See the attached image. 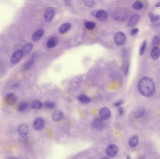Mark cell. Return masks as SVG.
<instances>
[{"instance_id": "cell-25", "label": "cell", "mask_w": 160, "mask_h": 159, "mask_svg": "<svg viewBox=\"0 0 160 159\" xmlns=\"http://www.w3.org/2000/svg\"><path fill=\"white\" fill-rule=\"evenodd\" d=\"M149 18L150 19L151 22L152 23L157 22L160 19V16H159L155 15L152 13L149 14Z\"/></svg>"}, {"instance_id": "cell-3", "label": "cell", "mask_w": 160, "mask_h": 159, "mask_svg": "<svg viewBox=\"0 0 160 159\" xmlns=\"http://www.w3.org/2000/svg\"><path fill=\"white\" fill-rule=\"evenodd\" d=\"M114 41L117 45L121 46L125 43L126 41V37L124 33L118 32L116 33L114 37Z\"/></svg>"}, {"instance_id": "cell-24", "label": "cell", "mask_w": 160, "mask_h": 159, "mask_svg": "<svg viewBox=\"0 0 160 159\" xmlns=\"http://www.w3.org/2000/svg\"><path fill=\"white\" fill-rule=\"evenodd\" d=\"M28 107V103L23 102H22L19 104V107H18V110H19V111L23 112V111H25L26 110Z\"/></svg>"}, {"instance_id": "cell-22", "label": "cell", "mask_w": 160, "mask_h": 159, "mask_svg": "<svg viewBox=\"0 0 160 159\" xmlns=\"http://www.w3.org/2000/svg\"><path fill=\"white\" fill-rule=\"evenodd\" d=\"M78 99L80 101L84 104H87L91 101V99L88 96L84 94H82L81 95L79 96Z\"/></svg>"}, {"instance_id": "cell-10", "label": "cell", "mask_w": 160, "mask_h": 159, "mask_svg": "<svg viewBox=\"0 0 160 159\" xmlns=\"http://www.w3.org/2000/svg\"><path fill=\"white\" fill-rule=\"evenodd\" d=\"M45 125V121L42 118H38L33 123V127L36 130H41L43 129Z\"/></svg>"}, {"instance_id": "cell-41", "label": "cell", "mask_w": 160, "mask_h": 159, "mask_svg": "<svg viewBox=\"0 0 160 159\" xmlns=\"http://www.w3.org/2000/svg\"><path fill=\"white\" fill-rule=\"evenodd\" d=\"M10 159H15V158H10Z\"/></svg>"}, {"instance_id": "cell-37", "label": "cell", "mask_w": 160, "mask_h": 159, "mask_svg": "<svg viewBox=\"0 0 160 159\" xmlns=\"http://www.w3.org/2000/svg\"><path fill=\"white\" fill-rule=\"evenodd\" d=\"M138 159H145V157L144 156H139L138 158Z\"/></svg>"}, {"instance_id": "cell-9", "label": "cell", "mask_w": 160, "mask_h": 159, "mask_svg": "<svg viewBox=\"0 0 160 159\" xmlns=\"http://www.w3.org/2000/svg\"><path fill=\"white\" fill-rule=\"evenodd\" d=\"M92 125L95 129L98 130H102L104 128V122L101 119L98 118L93 120L92 122Z\"/></svg>"}, {"instance_id": "cell-4", "label": "cell", "mask_w": 160, "mask_h": 159, "mask_svg": "<svg viewBox=\"0 0 160 159\" xmlns=\"http://www.w3.org/2000/svg\"><path fill=\"white\" fill-rule=\"evenodd\" d=\"M23 53L21 50H16L13 54L11 58V62L12 64H16L19 62L23 56Z\"/></svg>"}, {"instance_id": "cell-33", "label": "cell", "mask_w": 160, "mask_h": 159, "mask_svg": "<svg viewBox=\"0 0 160 159\" xmlns=\"http://www.w3.org/2000/svg\"><path fill=\"white\" fill-rule=\"evenodd\" d=\"M84 3L85 6L88 7H92L94 6L95 3L92 1H84Z\"/></svg>"}, {"instance_id": "cell-29", "label": "cell", "mask_w": 160, "mask_h": 159, "mask_svg": "<svg viewBox=\"0 0 160 159\" xmlns=\"http://www.w3.org/2000/svg\"><path fill=\"white\" fill-rule=\"evenodd\" d=\"M160 43V38L159 36H155L153 37L152 41V44L155 46L158 45Z\"/></svg>"}, {"instance_id": "cell-31", "label": "cell", "mask_w": 160, "mask_h": 159, "mask_svg": "<svg viewBox=\"0 0 160 159\" xmlns=\"http://www.w3.org/2000/svg\"><path fill=\"white\" fill-rule=\"evenodd\" d=\"M42 55V53L41 52V50H38L36 52H35L32 56V59L33 60L36 59L38 58L41 56Z\"/></svg>"}, {"instance_id": "cell-40", "label": "cell", "mask_w": 160, "mask_h": 159, "mask_svg": "<svg viewBox=\"0 0 160 159\" xmlns=\"http://www.w3.org/2000/svg\"><path fill=\"white\" fill-rule=\"evenodd\" d=\"M126 159H131V158L129 156H127V157H126Z\"/></svg>"}, {"instance_id": "cell-35", "label": "cell", "mask_w": 160, "mask_h": 159, "mask_svg": "<svg viewBox=\"0 0 160 159\" xmlns=\"http://www.w3.org/2000/svg\"><path fill=\"white\" fill-rule=\"evenodd\" d=\"M118 111L120 115H123L124 113V109L122 107H119L118 108Z\"/></svg>"}, {"instance_id": "cell-8", "label": "cell", "mask_w": 160, "mask_h": 159, "mask_svg": "<svg viewBox=\"0 0 160 159\" xmlns=\"http://www.w3.org/2000/svg\"><path fill=\"white\" fill-rule=\"evenodd\" d=\"M100 117L102 120H107L111 117V111L107 107H103L99 111Z\"/></svg>"}, {"instance_id": "cell-15", "label": "cell", "mask_w": 160, "mask_h": 159, "mask_svg": "<svg viewBox=\"0 0 160 159\" xmlns=\"http://www.w3.org/2000/svg\"><path fill=\"white\" fill-rule=\"evenodd\" d=\"M152 58L154 60H157L160 58V49L157 46H155L152 50L151 52Z\"/></svg>"}, {"instance_id": "cell-32", "label": "cell", "mask_w": 160, "mask_h": 159, "mask_svg": "<svg viewBox=\"0 0 160 159\" xmlns=\"http://www.w3.org/2000/svg\"><path fill=\"white\" fill-rule=\"evenodd\" d=\"M34 60H33L32 59L31 60H29L28 62H27L25 64V66L24 67L25 69H29L32 67V65H33V63H34Z\"/></svg>"}, {"instance_id": "cell-5", "label": "cell", "mask_w": 160, "mask_h": 159, "mask_svg": "<svg viewBox=\"0 0 160 159\" xmlns=\"http://www.w3.org/2000/svg\"><path fill=\"white\" fill-rule=\"evenodd\" d=\"M29 130V127L27 123L21 124L18 128V132L20 136L24 137L27 135Z\"/></svg>"}, {"instance_id": "cell-16", "label": "cell", "mask_w": 160, "mask_h": 159, "mask_svg": "<svg viewBox=\"0 0 160 159\" xmlns=\"http://www.w3.org/2000/svg\"><path fill=\"white\" fill-rule=\"evenodd\" d=\"M64 117V113L60 110H56L54 111L52 115V119L55 121H59L62 120Z\"/></svg>"}, {"instance_id": "cell-11", "label": "cell", "mask_w": 160, "mask_h": 159, "mask_svg": "<svg viewBox=\"0 0 160 159\" xmlns=\"http://www.w3.org/2000/svg\"><path fill=\"white\" fill-rule=\"evenodd\" d=\"M95 16L99 21H105L107 19L108 14L104 10H99L96 11Z\"/></svg>"}, {"instance_id": "cell-13", "label": "cell", "mask_w": 160, "mask_h": 159, "mask_svg": "<svg viewBox=\"0 0 160 159\" xmlns=\"http://www.w3.org/2000/svg\"><path fill=\"white\" fill-rule=\"evenodd\" d=\"M5 101L7 104H9L10 105H12L16 103V98L15 94L13 93H9L5 97Z\"/></svg>"}, {"instance_id": "cell-17", "label": "cell", "mask_w": 160, "mask_h": 159, "mask_svg": "<svg viewBox=\"0 0 160 159\" xmlns=\"http://www.w3.org/2000/svg\"><path fill=\"white\" fill-rule=\"evenodd\" d=\"M58 41L59 40L57 37H53L48 40L47 46L49 48H54L57 45Z\"/></svg>"}, {"instance_id": "cell-23", "label": "cell", "mask_w": 160, "mask_h": 159, "mask_svg": "<svg viewBox=\"0 0 160 159\" xmlns=\"http://www.w3.org/2000/svg\"><path fill=\"white\" fill-rule=\"evenodd\" d=\"M42 105H43L40 101H36L32 102L31 107L32 109L34 110H38L41 108Z\"/></svg>"}, {"instance_id": "cell-30", "label": "cell", "mask_w": 160, "mask_h": 159, "mask_svg": "<svg viewBox=\"0 0 160 159\" xmlns=\"http://www.w3.org/2000/svg\"><path fill=\"white\" fill-rule=\"evenodd\" d=\"M56 105L55 103L52 102L47 101L45 103V107L48 109H53L55 108Z\"/></svg>"}, {"instance_id": "cell-6", "label": "cell", "mask_w": 160, "mask_h": 159, "mask_svg": "<svg viewBox=\"0 0 160 159\" xmlns=\"http://www.w3.org/2000/svg\"><path fill=\"white\" fill-rule=\"evenodd\" d=\"M119 149L115 145H111L108 147L106 149V154L110 157H114L118 153Z\"/></svg>"}, {"instance_id": "cell-21", "label": "cell", "mask_w": 160, "mask_h": 159, "mask_svg": "<svg viewBox=\"0 0 160 159\" xmlns=\"http://www.w3.org/2000/svg\"><path fill=\"white\" fill-rule=\"evenodd\" d=\"M145 111L144 108L143 107H140L136 110L135 113V116L137 119L141 118L143 115H144Z\"/></svg>"}, {"instance_id": "cell-38", "label": "cell", "mask_w": 160, "mask_h": 159, "mask_svg": "<svg viewBox=\"0 0 160 159\" xmlns=\"http://www.w3.org/2000/svg\"><path fill=\"white\" fill-rule=\"evenodd\" d=\"M160 7V1L158 2L155 5V7Z\"/></svg>"}, {"instance_id": "cell-19", "label": "cell", "mask_w": 160, "mask_h": 159, "mask_svg": "<svg viewBox=\"0 0 160 159\" xmlns=\"http://www.w3.org/2000/svg\"><path fill=\"white\" fill-rule=\"evenodd\" d=\"M71 25L69 23H64L62 25L59 29V31L61 34H64L68 31H69L71 29Z\"/></svg>"}, {"instance_id": "cell-1", "label": "cell", "mask_w": 160, "mask_h": 159, "mask_svg": "<svg viewBox=\"0 0 160 159\" xmlns=\"http://www.w3.org/2000/svg\"><path fill=\"white\" fill-rule=\"evenodd\" d=\"M138 90L139 93L143 96L151 97L155 92V84L150 78L145 77L140 80L138 86Z\"/></svg>"}, {"instance_id": "cell-12", "label": "cell", "mask_w": 160, "mask_h": 159, "mask_svg": "<svg viewBox=\"0 0 160 159\" xmlns=\"http://www.w3.org/2000/svg\"><path fill=\"white\" fill-rule=\"evenodd\" d=\"M139 19H140V17H139V15L138 14H135V15H133L129 20L127 25L129 27L135 26L139 22Z\"/></svg>"}, {"instance_id": "cell-36", "label": "cell", "mask_w": 160, "mask_h": 159, "mask_svg": "<svg viewBox=\"0 0 160 159\" xmlns=\"http://www.w3.org/2000/svg\"><path fill=\"white\" fill-rule=\"evenodd\" d=\"M123 104V102L122 101H119L117 102V103H115L114 105L116 107H119L120 105Z\"/></svg>"}, {"instance_id": "cell-2", "label": "cell", "mask_w": 160, "mask_h": 159, "mask_svg": "<svg viewBox=\"0 0 160 159\" xmlns=\"http://www.w3.org/2000/svg\"><path fill=\"white\" fill-rule=\"evenodd\" d=\"M129 10L125 7H118L113 13V16L117 21L123 22L129 18Z\"/></svg>"}, {"instance_id": "cell-39", "label": "cell", "mask_w": 160, "mask_h": 159, "mask_svg": "<svg viewBox=\"0 0 160 159\" xmlns=\"http://www.w3.org/2000/svg\"><path fill=\"white\" fill-rule=\"evenodd\" d=\"M101 159H110L109 158H108V157H104V158H102Z\"/></svg>"}, {"instance_id": "cell-34", "label": "cell", "mask_w": 160, "mask_h": 159, "mask_svg": "<svg viewBox=\"0 0 160 159\" xmlns=\"http://www.w3.org/2000/svg\"><path fill=\"white\" fill-rule=\"evenodd\" d=\"M139 31V30L138 28H135L131 30V35L133 36H135V35H136L138 34V33Z\"/></svg>"}, {"instance_id": "cell-7", "label": "cell", "mask_w": 160, "mask_h": 159, "mask_svg": "<svg viewBox=\"0 0 160 159\" xmlns=\"http://www.w3.org/2000/svg\"><path fill=\"white\" fill-rule=\"evenodd\" d=\"M54 16V10L53 7H48L44 13V18L47 22H50Z\"/></svg>"}, {"instance_id": "cell-27", "label": "cell", "mask_w": 160, "mask_h": 159, "mask_svg": "<svg viewBox=\"0 0 160 159\" xmlns=\"http://www.w3.org/2000/svg\"><path fill=\"white\" fill-rule=\"evenodd\" d=\"M85 26L87 29L89 30H93L95 27V23L93 22L88 21L85 23Z\"/></svg>"}, {"instance_id": "cell-20", "label": "cell", "mask_w": 160, "mask_h": 159, "mask_svg": "<svg viewBox=\"0 0 160 159\" xmlns=\"http://www.w3.org/2000/svg\"><path fill=\"white\" fill-rule=\"evenodd\" d=\"M139 143V137L137 135L132 136L130 139L129 141V144L132 147H135L138 145Z\"/></svg>"}, {"instance_id": "cell-26", "label": "cell", "mask_w": 160, "mask_h": 159, "mask_svg": "<svg viewBox=\"0 0 160 159\" xmlns=\"http://www.w3.org/2000/svg\"><path fill=\"white\" fill-rule=\"evenodd\" d=\"M133 9H135V10H141L143 7V3L140 1H135L133 4Z\"/></svg>"}, {"instance_id": "cell-28", "label": "cell", "mask_w": 160, "mask_h": 159, "mask_svg": "<svg viewBox=\"0 0 160 159\" xmlns=\"http://www.w3.org/2000/svg\"><path fill=\"white\" fill-rule=\"evenodd\" d=\"M146 46H147V41H144L142 43L141 49H140V51H139L140 55H143L144 54L146 48Z\"/></svg>"}, {"instance_id": "cell-18", "label": "cell", "mask_w": 160, "mask_h": 159, "mask_svg": "<svg viewBox=\"0 0 160 159\" xmlns=\"http://www.w3.org/2000/svg\"><path fill=\"white\" fill-rule=\"evenodd\" d=\"M33 47V45L32 43H26L23 48L22 52L23 55H26L31 52Z\"/></svg>"}, {"instance_id": "cell-14", "label": "cell", "mask_w": 160, "mask_h": 159, "mask_svg": "<svg viewBox=\"0 0 160 159\" xmlns=\"http://www.w3.org/2000/svg\"><path fill=\"white\" fill-rule=\"evenodd\" d=\"M44 34V31L43 29H39L36 31L32 36V40L34 42H37L42 38Z\"/></svg>"}]
</instances>
